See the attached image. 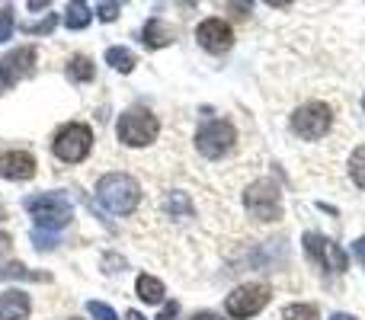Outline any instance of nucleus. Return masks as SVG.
Returning a JSON list of instances; mask_svg holds the SVG:
<instances>
[{"label": "nucleus", "mask_w": 365, "mask_h": 320, "mask_svg": "<svg viewBox=\"0 0 365 320\" xmlns=\"http://www.w3.org/2000/svg\"><path fill=\"white\" fill-rule=\"evenodd\" d=\"M23 208L32 215L36 227L32 231H42V234H55L64 231L74 218V205H71L68 195L61 192H38V195H26L23 199Z\"/></svg>", "instance_id": "obj_1"}, {"label": "nucleus", "mask_w": 365, "mask_h": 320, "mask_svg": "<svg viewBox=\"0 0 365 320\" xmlns=\"http://www.w3.org/2000/svg\"><path fill=\"white\" fill-rule=\"evenodd\" d=\"M96 199L113 215H132L141 202V186L128 173H106L96 182Z\"/></svg>", "instance_id": "obj_2"}, {"label": "nucleus", "mask_w": 365, "mask_h": 320, "mask_svg": "<svg viewBox=\"0 0 365 320\" xmlns=\"http://www.w3.org/2000/svg\"><path fill=\"white\" fill-rule=\"evenodd\" d=\"M115 135L125 148H148L158 141L160 135V122L151 109L145 106H132L119 115V125H115Z\"/></svg>", "instance_id": "obj_3"}, {"label": "nucleus", "mask_w": 365, "mask_h": 320, "mask_svg": "<svg viewBox=\"0 0 365 320\" xmlns=\"http://www.w3.org/2000/svg\"><path fill=\"white\" fill-rule=\"evenodd\" d=\"M93 151V128L83 122H68L51 141V154L61 163H81Z\"/></svg>", "instance_id": "obj_4"}, {"label": "nucleus", "mask_w": 365, "mask_h": 320, "mask_svg": "<svg viewBox=\"0 0 365 320\" xmlns=\"http://www.w3.org/2000/svg\"><path fill=\"white\" fill-rule=\"evenodd\" d=\"M244 208L257 221H279L282 218V189L272 180H257L247 186Z\"/></svg>", "instance_id": "obj_5"}, {"label": "nucleus", "mask_w": 365, "mask_h": 320, "mask_svg": "<svg viewBox=\"0 0 365 320\" xmlns=\"http://www.w3.org/2000/svg\"><path fill=\"white\" fill-rule=\"evenodd\" d=\"M269 298H272L269 285L247 282V285H237V289H234L231 295L225 298V311L234 320H250V317H257L259 311L266 308V304H269Z\"/></svg>", "instance_id": "obj_6"}, {"label": "nucleus", "mask_w": 365, "mask_h": 320, "mask_svg": "<svg viewBox=\"0 0 365 320\" xmlns=\"http://www.w3.org/2000/svg\"><path fill=\"white\" fill-rule=\"evenodd\" d=\"M234 141H237V132H234L231 122L212 119L205 125H199V132H195V151L208 160H218L225 154H231Z\"/></svg>", "instance_id": "obj_7"}, {"label": "nucleus", "mask_w": 365, "mask_h": 320, "mask_svg": "<svg viewBox=\"0 0 365 320\" xmlns=\"http://www.w3.org/2000/svg\"><path fill=\"white\" fill-rule=\"evenodd\" d=\"M334 125V113L327 103H304L292 113V132L304 141H321Z\"/></svg>", "instance_id": "obj_8"}, {"label": "nucleus", "mask_w": 365, "mask_h": 320, "mask_svg": "<svg viewBox=\"0 0 365 320\" xmlns=\"http://www.w3.org/2000/svg\"><path fill=\"white\" fill-rule=\"evenodd\" d=\"M302 244H304V253H308V259L321 266L324 272H327V269H330V272H343V269H346V263H349L346 250H340V247H336L330 237L308 231V234L302 237Z\"/></svg>", "instance_id": "obj_9"}, {"label": "nucleus", "mask_w": 365, "mask_h": 320, "mask_svg": "<svg viewBox=\"0 0 365 320\" xmlns=\"http://www.w3.org/2000/svg\"><path fill=\"white\" fill-rule=\"evenodd\" d=\"M36 61H38V51L32 48V45H19L10 55L0 58V93L16 87L19 81H26V77L36 71Z\"/></svg>", "instance_id": "obj_10"}, {"label": "nucleus", "mask_w": 365, "mask_h": 320, "mask_svg": "<svg viewBox=\"0 0 365 320\" xmlns=\"http://www.w3.org/2000/svg\"><path fill=\"white\" fill-rule=\"evenodd\" d=\"M195 42H199L208 55H225V51L234 45V29L225 23V19L208 16V19H202L199 29H195Z\"/></svg>", "instance_id": "obj_11"}, {"label": "nucleus", "mask_w": 365, "mask_h": 320, "mask_svg": "<svg viewBox=\"0 0 365 320\" xmlns=\"http://www.w3.org/2000/svg\"><path fill=\"white\" fill-rule=\"evenodd\" d=\"M38 170V160L29 151H4L0 154V180L10 182H26L32 180Z\"/></svg>", "instance_id": "obj_12"}, {"label": "nucleus", "mask_w": 365, "mask_h": 320, "mask_svg": "<svg viewBox=\"0 0 365 320\" xmlns=\"http://www.w3.org/2000/svg\"><path fill=\"white\" fill-rule=\"evenodd\" d=\"M29 314H32V301L26 291L10 289L0 295V320H29Z\"/></svg>", "instance_id": "obj_13"}, {"label": "nucleus", "mask_w": 365, "mask_h": 320, "mask_svg": "<svg viewBox=\"0 0 365 320\" xmlns=\"http://www.w3.org/2000/svg\"><path fill=\"white\" fill-rule=\"evenodd\" d=\"M141 42H145V48H167V45L173 42V29L164 19L151 16L145 23V29H141Z\"/></svg>", "instance_id": "obj_14"}, {"label": "nucleus", "mask_w": 365, "mask_h": 320, "mask_svg": "<svg viewBox=\"0 0 365 320\" xmlns=\"http://www.w3.org/2000/svg\"><path fill=\"white\" fill-rule=\"evenodd\" d=\"M135 291H138V298L145 304H160V301H164V295H167L164 282H160V279H154V276H148V272H141V276H138Z\"/></svg>", "instance_id": "obj_15"}, {"label": "nucleus", "mask_w": 365, "mask_h": 320, "mask_svg": "<svg viewBox=\"0 0 365 320\" xmlns=\"http://www.w3.org/2000/svg\"><path fill=\"white\" fill-rule=\"evenodd\" d=\"M90 19H93V10H90L87 4H81V0H71V4L64 6V26H68V29H74V32L87 29Z\"/></svg>", "instance_id": "obj_16"}, {"label": "nucleus", "mask_w": 365, "mask_h": 320, "mask_svg": "<svg viewBox=\"0 0 365 320\" xmlns=\"http://www.w3.org/2000/svg\"><path fill=\"white\" fill-rule=\"evenodd\" d=\"M64 74H68L71 83H90L93 81V74H96V68H93V61H90L87 55H74L68 61V68H64Z\"/></svg>", "instance_id": "obj_17"}, {"label": "nucleus", "mask_w": 365, "mask_h": 320, "mask_svg": "<svg viewBox=\"0 0 365 320\" xmlns=\"http://www.w3.org/2000/svg\"><path fill=\"white\" fill-rule=\"evenodd\" d=\"M106 64H109V68H115L119 74H132L135 64H138V58H135V51H132V48L113 45V48H106Z\"/></svg>", "instance_id": "obj_18"}, {"label": "nucleus", "mask_w": 365, "mask_h": 320, "mask_svg": "<svg viewBox=\"0 0 365 320\" xmlns=\"http://www.w3.org/2000/svg\"><path fill=\"white\" fill-rule=\"evenodd\" d=\"M6 279H23V282H51L48 272H32V269H26L23 263H4L0 266V282H6Z\"/></svg>", "instance_id": "obj_19"}, {"label": "nucleus", "mask_w": 365, "mask_h": 320, "mask_svg": "<svg viewBox=\"0 0 365 320\" xmlns=\"http://www.w3.org/2000/svg\"><path fill=\"white\" fill-rule=\"evenodd\" d=\"M164 208H167V215H173V218H192V202H189L186 192H170L164 199Z\"/></svg>", "instance_id": "obj_20"}, {"label": "nucleus", "mask_w": 365, "mask_h": 320, "mask_svg": "<svg viewBox=\"0 0 365 320\" xmlns=\"http://www.w3.org/2000/svg\"><path fill=\"white\" fill-rule=\"evenodd\" d=\"M349 176H353V182L359 189H365V145L356 148L353 158H349Z\"/></svg>", "instance_id": "obj_21"}, {"label": "nucleus", "mask_w": 365, "mask_h": 320, "mask_svg": "<svg viewBox=\"0 0 365 320\" xmlns=\"http://www.w3.org/2000/svg\"><path fill=\"white\" fill-rule=\"evenodd\" d=\"M282 320H321L314 304H289L282 311Z\"/></svg>", "instance_id": "obj_22"}, {"label": "nucleus", "mask_w": 365, "mask_h": 320, "mask_svg": "<svg viewBox=\"0 0 365 320\" xmlns=\"http://www.w3.org/2000/svg\"><path fill=\"white\" fill-rule=\"evenodd\" d=\"M58 19H61L58 13H48V16H45L42 23H26V26H23V32H26V36H48V32L58 26Z\"/></svg>", "instance_id": "obj_23"}, {"label": "nucleus", "mask_w": 365, "mask_h": 320, "mask_svg": "<svg viewBox=\"0 0 365 320\" xmlns=\"http://www.w3.org/2000/svg\"><path fill=\"white\" fill-rule=\"evenodd\" d=\"M13 29H16V23H13V6L6 4L4 10H0V45L13 36Z\"/></svg>", "instance_id": "obj_24"}, {"label": "nucleus", "mask_w": 365, "mask_h": 320, "mask_svg": "<svg viewBox=\"0 0 365 320\" xmlns=\"http://www.w3.org/2000/svg\"><path fill=\"white\" fill-rule=\"evenodd\" d=\"M87 314L93 320H119L115 317V311L109 308V304H103V301H87Z\"/></svg>", "instance_id": "obj_25"}, {"label": "nucleus", "mask_w": 365, "mask_h": 320, "mask_svg": "<svg viewBox=\"0 0 365 320\" xmlns=\"http://www.w3.org/2000/svg\"><path fill=\"white\" fill-rule=\"evenodd\" d=\"M119 10H122L119 4H100L96 6V16H100L103 23H113V19H119Z\"/></svg>", "instance_id": "obj_26"}, {"label": "nucleus", "mask_w": 365, "mask_h": 320, "mask_svg": "<svg viewBox=\"0 0 365 320\" xmlns=\"http://www.w3.org/2000/svg\"><path fill=\"white\" fill-rule=\"evenodd\" d=\"M177 314H180V304H177V301H167V308L160 311L158 320H177Z\"/></svg>", "instance_id": "obj_27"}, {"label": "nucleus", "mask_w": 365, "mask_h": 320, "mask_svg": "<svg viewBox=\"0 0 365 320\" xmlns=\"http://www.w3.org/2000/svg\"><path fill=\"white\" fill-rule=\"evenodd\" d=\"M10 250H13V237H10V234L0 231V257H6Z\"/></svg>", "instance_id": "obj_28"}, {"label": "nucleus", "mask_w": 365, "mask_h": 320, "mask_svg": "<svg viewBox=\"0 0 365 320\" xmlns=\"http://www.w3.org/2000/svg\"><path fill=\"white\" fill-rule=\"evenodd\" d=\"M189 320H221V317L215 314V311H195V314L189 317Z\"/></svg>", "instance_id": "obj_29"}, {"label": "nucleus", "mask_w": 365, "mask_h": 320, "mask_svg": "<svg viewBox=\"0 0 365 320\" xmlns=\"http://www.w3.org/2000/svg\"><path fill=\"white\" fill-rule=\"evenodd\" d=\"M353 250H356V257H359L362 263H365V237H362V240H356V244H353Z\"/></svg>", "instance_id": "obj_30"}, {"label": "nucleus", "mask_w": 365, "mask_h": 320, "mask_svg": "<svg viewBox=\"0 0 365 320\" xmlns=\"http://www.w3.org/2000/svg\"><path fill=\"white\" fill-rule=\"evenodd\" d=\"M45 6H48L45 0H38V4H36V0H29V10H45Z\"/></svg>", "instance_id": "obj_31"}, {"label": "nucleus", "mask_w": 365, "mask_h": 320, "mask_svg": "<svg viewBox=\"0 0 365 320\" xmlns=\"http://www.w3.org/2000/svg\"><path fill=\"white\" fill-rule=\"evenodd\" d=\"M128 320H148L145 314H138V311H128Z\"/></svg>", "instance_id": "obj_32"}, {"label": "nucleus", "mask_w": 365, "mask_h": 320, "mask_svg": "<svg viewBox=\"0 0 365 320\" xmlns=\"http://www.w3.org/2000/svg\"><path fill=\"white\" fill-rule=\"evenodd\" d=\"M330 320H356V317H349V314H334Z\"/></svg>", "instance_id": "obj_33"}, {"label": "nucleus", "mask_w": 365, "mask_h": 320, "mask_svg": "<svg viewBox=\"0 0 365 320\" xmlns=\"http://www.w3.org/2000/svg\"><path fill=\"white\" fill-rule=\"evenodd\" d=\"M68 320H81V317H68Z\"/></svg>", "instance_id": "obj_34"}, {"label": "nucleus", "mask_w": 365, "mask_h": 320, "mask_svg": "<svg viewBox=\"0 0 365 320\" xmlns=\"http://www.w3.org/2000/svg\"><path fill=\"white\" fill-rule=\"evenodd\" d=\"M362 109H365V100H362Z\"/></svg>", "instance_id": "obj_35"}]
</instances>
